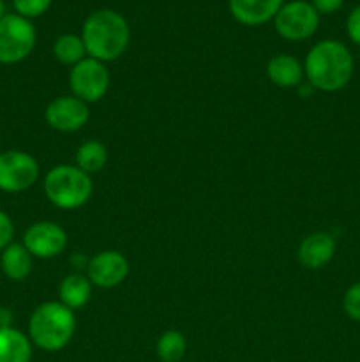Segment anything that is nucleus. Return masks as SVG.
Listing matches in <instances>:
<instances>
[{
  "mask_svg": "<svg viewBox=\"0 0 360 362\" xmlns=\"http://www.w3.org/2000/svg\"><path fill=\"white\" fill-rule=\"evenodd\" d=\"M37 39L34 23L20 14H6L0 20V64H18L32 53Z\"/></svg>",
  "mask_w": 360,
  "mask_h": 362,
  "instance_id": "5",
  "label": "nucleus"
},
{
  "mask_svg": "<svg viewBox=\"0 0 360 362\" xmlns=\"http://www.w3.org/2000/svg\"><path fill=\"white\" fill-rule=\"evenodd\" d=\"M155 350L162 362H182V357L186 356L187 350L186 338L179 331H166L159 338Z\"/></svg>",
  "mask_w": 360,
  "mask_h": 362,
  "instance_id": "20",
  "label": "nucleus"
},
{
  "mask_svg": "<svg viewBox=\"0 0 360 362\" xmlns=\"http://www.w3.org/2000/svg\"><path fill=\"white\" fill-rule=\"evenodd\" d=\"M39 179V165L28 152L6 151L0 154V189L21 193Z\"/></svg>",
  "mask_w": 360,
  "mask_h": 362,
  "instance_id": "8",
  "label": "nucleus"
},
{
  "mask_svg": "<svg viewBox=\"0 0 360 362\" xmlns=\"http://www.w3.org/2000/svg\"><path fill=\"white\" fill-rule=\"evenodd\" d=\"M311 4L318 11V14H332L341 9L344 0H313Z\"/></svg>",
  "mask_w": 360,
  "mask_h": 362,
  "instance_id": "25",
  "label": "nucleus"
},
{
  "mask_svg": "<svg viewBox=\"0 0 360 362\" xmlns=\"http://www.w3.org/2000/svg\"><path fill=\"white\" fill-rule=\"evenodd\" d=\"M53 0H13V7L16 14L32 20V18L42 16L49 9Z\"/></svg>",
  "mask_w": 360,
  "mask_h": 362,
  "instance_id": "21",
  "label": "nucleus"
},
{
  "mask_svg": "<svg viewBox=\"0 0 360 362\" xmlns=\"http://www.w3.org/2000/svg\"><path fill=\"white\" fill-rule=\"evenodd\" d=\"M284 0H229V13L239 23L258 27L274 20Z\"/></svg>",
  "mask_w": 360,
  "mask_h": 362,
  "instance_id": "12",
  "label": "nucleus"
},
{
  "mask_svg": "<svg viewBox=\"0 0 360 362\" xmlns=\"http://www.w3.org/2000/svg\"><path fill=\"white\" fill-rule=\"evenodd\" d=\"M30 338L14 327L0 329V362H30Z\"/></svg>",
  "mask_w": 360,
  "mask_h": 362,
  "instance_id": "15",
  "label": "nucleus"
},
{
  "mask_svg": "<svg viewBox=\"0 0 360 362\" xmlns=\"http://www.w3.org/2000/svg\"><path fill=\"white\" fill-rule=\"evenodd\" d=\"M81 39L88 57L101 62H113L126 53L131 41V28L120 13L99 9L85 20Z\"/></svg>",
  "mask_w": 360,
  "mask_h": 362,
  "instance_id": "2",
  "label": "nucleus"
},
{
  "mask_svg": "<svg viewBox=\"0 0 360 362\" xmlns=\"http://www.w3.org/2000/svg\"><path fill=\"white\" fill-rule=\"evenodd\" d=\"M92 189L94 184L90 175L81 172L78 166L59 165L44 177L46 198L64 211H74L87 204L92 197Z\"/></svg>",
  "mask_w": 360,
  "mask_h": 362,
  "instance_id": "4",
  "label": "nucleus"
},
{
  "mask_svg": "<svg viewBox=\"0 0 360 362\" xmlns=\"http://www.w3.org/2000/svg\"><path fill=\"white\" fill-rule=\"evenodd\" d=\"M14 225L9 216L4 211H0V253L13 243Z\"/></svg>",
  "mask_w": 360,
  "mask_h": 362,
  "instance_id": "23",
  "label": "nucleus"
},
{
  "mask_svg": "<svg viewBox=\"0 0 360 362\" xmlns=\"http://www.w3.org/2000/svg\"><path fill=\"white\" fill-rule=\"evenodd\" d=\"M88 106L74 95H60L53 99L44 112V119L49 127L62 133L80 131L88 122Z\"/></svg>",
  "mask_w": 360,
  "mask_h": 362,
  "instance_id": "10",
  "label": "nucleus"
},
{
  "mask_svg": "<svg viewBox=\"0 0 360 362\" xmlns=\"http://www.w3.org/2000/svg\"><path fill=\"white\" fill-rule=\"evenodd\" d=\"M342 308H344V313L352 320L360 322V281L346 290L344 299H342Z\"/></svg>",
  "mask_w": 360,
  "mask_h": 362,
  "instance_id": "22",
  "label": "nucleus"
},
{
  "mask_svg": "<svg viewBox=\"0 0 360 362\" xmlns=\"http://www.w3.org/2000/svg\"><path fill=\"white\" fill-rule=\"evenodd\" d=\"M6 4H4V0H0V20H2L4 16H6Z\"/></svg>",
  "mask_w": 360,
  "mask_h": 362,
  "instance_id": "27",
  "label": "nucleus"
},
{
  "mask_svg": "<svg viewBox=\"0 0 360 362\" xmlns=\"http://www.w3.org/2000/svg\"><path fill=\"white\" fill-rule=\"evenodd\" d=\"M108 163V151H106L104 145L97 140L85 141L76 152V166L81 172L88 173H97Z\"/></svg>",
  "mask_w": 360,
  "mask_h": 362,
  "instance_id": "18",
  "label": "nucleus"
},
{
  "mask_svg": "<svg viewBox=\"0 0 360 362\" xmlns=\"http://www.w3.org/2000/svg\"><path fill=\"white\" fill-rule=\"evenodd\" d=\"M267 74L274 85L281 88H293L299 87L304 80V67L295 57L286 55H275L268 60L267 64Z\"/></svg>",
  "mask_w": 360,
  "mask_h": 362,
  "instance_id": "14",
  "label": "nucleus"
},
{
  "mask_svg": "<svg viewBox=\"0 0 360 362\" xmlns=\"http://www.w3.org/2000/svg\"><path fill=\"white\" fill-rule=\"evenodd\" d=\"M76 318L73 310L62 303H44L37 306L28 322V338L44 352H59L73 339Z\"/></svg>",
  "mask_w": 360,
  "mask_h": 362,
  "instance_id": "3",
  "label": "nucleus"
},
{
  "mask_svg": "<svg viewBox=\"0 0 360 362\" xmlns=\"http://www.w3.org/2000/svg\"><path fill=\"white\" fill-rule=\"evenodd\" d=\"M13 311L9 308L0 306V329L13 327Z\"/></svg>",
  "mask_w": 360,
  "mask_h": 362,
  "instance_id": "26",
  "label": "nucleus"
},
{
  "mask_svg": "<svg viewBox=\"0 0 360 362\" xmlns=\"http://www.w3.org/2000/svg\"><path fill=\"white\" fill-rule=\"evenodd\" d=\"M92 285L99 288H113L119 286L129 274V262L119 251H101L90 258L87 265Z\"/></svg>",
  "mask_w": 360,
  "mask_h": 362,
  "instance_id": "11",
  "label": "nucleus"
},
{
  "mask_svg": "<svg viewBox=\"0 0 360 362\" xmlns=\"http://www.w3.org/2000/svg\"><path fill=\"white\" fill-rule=\"evenodd\" d=\"M23 246L35 258H55L64 253L67 246V233L53 221H39L27 228L23 235Z\"/></svg>",
  "mask_w": 360,
  "mask_h": 362,
  "instance_id": "9",
  "label": "nucleus"
},
{
  "mask_svg": "<svg viewBox=\"0 0 360 362\" xmlns=\"http://www.w3.org/2000/svg\"><path fill=\"white\" fill-rule=\"evenodd\" d=\"M275 30L286 41H306L316 34L320 27V14L313 4L306 0H293L284 4L274 18Z\"/></svg>",
  "mask_w": 360,
  "mask_h": 362,
  "instance_id": "6",
  "label": "nucleus"
},
{
  "mask_svg": "<svg viewBox=\"0 0 360 362\" xmlns=\"http://www.w3.org/2000/svg\"><path fill=\"white\" fill-rule=\"evenodd\" d=\"M92 286L94 285H92L87 276L78 274V272L66 276L59 288L60 303L69 308V310H81L90 300Z\"/></svg>",
  "mask_w": 360,
  "mask_h": 362,
  "instance_id": "17",
  "label": "nucleus"
},
{
  "mask_svg": "<svg viewBox=\"0 0 360 362\" xmlns=\"http://www.w3.org/2000/svg\"><path fill=\"white\" fill-rule=\"evenodd\" d=\"M71 90L74 98L83 103H95L106 95L109 88V71L104 62L87 57L76 66H73L69 74Z\"/></svg>",
  "mask_w": 360,
  "mask_h": 362,
  "instance_id": "7",
  "label": "nucleus"
},
{
  "mask_svg": "<svg viewBox=\"0 0 360 362\" xmlns=\"http://www.w3.org/2000/svg\"><path fill=\"white\" fill-rule=\"evenodd\" d=\"M335 255V239L327 232L307 235L299 246V262L306 269L316 271L325 267Z\"/></svg>",
  "mask_w": 360,
  "mask_h": 362,
  "instance_id": "13",
  "label": "nucleus"
},
{
  "mask_svg": "<svg viewBox=\"0 0 360 362\" xmlns=\"http://www.w3.org/2000/svg\"><path fill=\"white\" fill-rule=\"evenodd\" d=\"M304 73L316 90L337 92L352 80L353 55L341 41L325 39L309 49Z\"/></svg>",
  "mask_w": 360,
  "mask_h": 362,
  "instance_id": "1",
  "label": "nucleus"
},
{
  "mask_svg": "<svg viewBox=\"0 0 360 362\" xmlns=\"http://www.w3.org/2000/svg\"><path fill=\"white\" fill-rule=\"evenodd\" d=\"M53 55L64 66H76L78 62L87 59V49H85L81 35L64 34L56 37L55 45H53Z\"/></svg>",
  "mask_w": 360,
  "mask_h": 362,
  "instance_id": "19",
  "label": "nucleus"
},
{
  "mask_svg": "<svg viewBox=\"0 0 360 362\" xmlns=\"http://www.w3.org/2000/svg\"><path fill=\"white\" fill-rule=\"evenodd\" d=\"M346 32H348V37L360 46V6H356L349 13L348 20H346Z\"/></svg>",
  "mask_w": 360,
  "mask_h": 362,
  "instance_id": "24",
  "label": "nucleus"
},
{
  "mask_svg": "<svg viewBox=\"0 0 360 362\" xmlns=\"http://www.w3.org/2000/svg\"><path fill=\"white\" fill-rule=\"evenodd\" d=\"M0 265L2 271L11 281H23L30 276L32 267V255L28 253L27 247L23 244L11 243L6 250L2 251V258H0Z\"/></svg>",
  "mask_w": 360,
  "mask_h": 362,
  "instance_id": "16",
  "label": "nucleus"
}]
</instances>
